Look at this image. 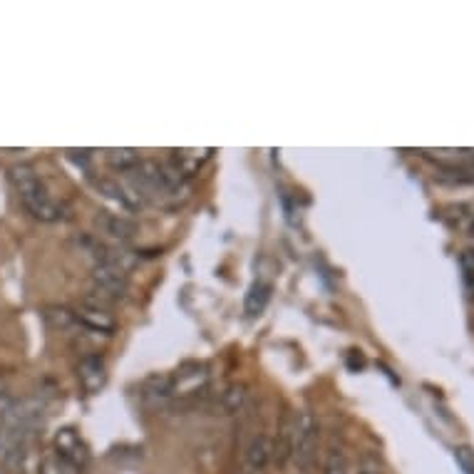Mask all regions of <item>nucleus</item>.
<instances>
[{"label":"nucleus","instance_id":"1","mask_svg":"<svg viewBox=\"0 0 474 474\" xmlns=\"http://www.w3.org/2000/svg\"><path fill=\"white\" fill-rule=\"evenodd\" d=\"M8 182L15 189L20 204L25 206V212L33 219L43 223H55L60 219H65V206L50 194V189H47L45 182L37 174V169L33 164H28V162L13 164L8 169Z\"/></svg>","mask_w":474,"mask_h":474},{"label":"nucleus","instance_id":"2","mask_svg":"<svg viewBox=\"0 0 474 474\" xmlns=\"http://www.w3.org/2000/svg\"><path fill=\"white\" fill-rule=\"evenodd\" d=\"M318 420L311 410L293 412V439H291V462L301 474H311L318 462Z\"/></svg>","mask_w":474,"mask_h":474},{"label":"nucleus","instance_id":"3","mask_svg":"<svg viewBox=\"0 0 474 474\" xmlns=\"http://www.w3.org/2000/svg\"><path fill=\"white\" fill-rule=\"evenodd\" d=\"M93 296L112 306V303H117V301L127 296V291H130V273L122 271L120 266H114V263L100 261V263L93 266Z\"/></svg>","mask_w":474,"mask_h":474},{"label":"nucleus","instance_id":"4","mask_svg":"<svg viewBox=\"0 0 474 474\" xmlns=\"http://www.w3.org/2000/svg\"><path fill=\"white\" fill-rule=\"evenodd\" d=\"M74 316L83 331H90L94 335H112L117 331V318L112 313L110 303H103L94 296H87L74 308Z\"/></svg>","mask_w":474,"mask_h":474},{"label":"nucleus","instance_id":"5","mask_svg":"<svg viewBox=\"0 0 474 474\" xmlns=\"http://www.w3.org/2000/svg\"><path fill=\"white\" fill-rule=\"evenodd\" d=\"M53 447H55V457L63 459L73 472H80L90 465V445L84 442V438L74 428H60L53 438Z\"/></svg>","mask_w":474,"mask_h":474},{"label":"nucleus","instance_id":"6","mask_svg":"<svg viewBox=\"0 0 474 474\" xmlns=\"http://www.w3.org/2000/svg\"><path fill=\"white\" fill-rule=\"evenodd\" d=\"M209 385V370L199 363L182 365L174 375H172V390H174V400H184V398H196L206 392Z\"/></svg>","mask_w":474,"mask_h":474},{"label":"nucleus","instance_id":"7","mask_svg":"<svg viewBox=\"0 0 474 474\" xmlns=\"http://www.w3.org/2000/svg\"><path fill=\"white\" fill-rule=\"evenodd\" d=\"M77 378H80V385L84 388V392L97 395V392L103 390L104 385H107V378H110L107 363H104L103 355L97 353L84 355L83 360L77 363Z\"/></svg>","mask_w":474,"mask_h":474},{"label":"nucleus","instance_id":"8","mask_svg":"<svg viewBox=\"0 0 474 474\" xmlns=\"http://www.w3.org/2000/svg\"><path fill=\"white\" fill-rule=\"evenodd\" d=\"M97 229L104 233V236H110L112 242L114 243H127L132 242L137 233H140V226L132 222V219H127V216L122 214H112V212H100L97 214Z\"/></svg>","mask_w":474,"mask_h":474},{"label":"nucleus","instance_id":"9","mask_svg":"<svg viewBox=\"0 0 474 474\" xmlns=\"http://www.w3.org/2000/svg\"><path fill=\"white\" fill-rule=\"evenodd\" d=\"M97 189L104 196H110L112 202H117L122 209H127V212H140L142 206H144V199L134 192V186L127 179H100Z\"/></svg>","mask_w":474,"mask_h":474},{"label":"nucleus","instance_id":"10","mask_svg":"<svg viewBox=\"0 0 474 474\" xmlns=\"http://www.w3.org/2000/svg\"><path fill=\"white\" fill-rule=\"evenodd\" d=\"M214 157V149H172L169 152V162L184 174L186 179H192L194 174H199V169L204 167L209 159Z\"/></svg>","mask_w":474,"mask_h":474},{"label":"nucleus","instance_id":"11","mask_svg":"<svg viewBox=\"0 0 474 474\" xmlns=\"http://www.w3.org/2000/svg\"><path fill=\"white\" fill-rule=\"evenodd\" d=\"M142 398L152 408H164L174 400V390H172V375H152L142 382Z\"/></svg>","mask_w":474,"mask_h":474},{"label":"nucleus","instance_id":"12","mask_svg":"<svg viewBox=\"0 0 474 474\" xmlns=\"http://www.w3.org/2000/svg\"><path fill=\"white\" fill-rule=\"evenodd\" d=\"M271 462H273V439L263 432L253 435L246 445V465L252 467L253 472H263Z\"/></svg>","mask_w":474,"mask_h":474},{"label":"nucleus","instance_id":"13","mask_svg":"<svg viewBox=\"0 0 474 474\" xmlns=\"http://www.w3.org/2000/svg\"><path fill=\"white\" fill-rule=\"evenodd\" d=\"M246 400H249V390H246V385H243V382H232V385L223 388L222 395L216 398L214 402L216 415H236V412H242Z\"/></svg>","mask_w":474,"mask_h":474},{"label":"nucleus","instance_id":"14","mask_svg":"<svg viewBox=\"0 0 474 474\" xmlns=\"http://www.w3.org/2000/svg\"><path fill=\"white\" fill-rule=\"evenodd\" d=\"M279 435L273 438V462L279 467L291 462V439H293V412H286L279 422Z\"/></svg>","mask_w":474,"mask_h":474},{"label":"nucleus","instance_id":"15","mask_svg":"<svg viewBox=\"0 0 474 474\" xmlns=\"http://www.w3.org/2000/svg\"><path fill=\"white\" fill-rule=\"evenodd\" d=\"M104 162H107L114 172L130 174L132 169L142 162V154L132 147H112L104 149Z\"/></svg>","mask_w":474,"mask_h":474},{"label":"nucleus","instance_id":"16","mask_svg":"<svg viewBox=\"0 0 474 474\" xmlns=\"http://www.w3.org/2000/svg\"><path fill=\"white\" fill-rule=\"evenodd\" d=\"M271 283H266V281H256L252 289H249V293H246V303H243V308H246V313L249 316H259V313H263V308L269 306L271 301Z\"/></svg>","mask_w":474,"mask_h":474},{"label":"nucleus","instance_id":"17","mask_svg":"<svg viewBox=\"0 0 474 474\" xmlns=\"http://www.w3.org/2000/svg\"><path fill=\"white\" fill-rule=\"evenodd\" d=\"M45 321L55 331H77L80 323H77V316H74L73 308L65 306H53L45 311Z\"/></svg>","mask_w":474,"mask_h":474},{"label":"nucleus","instance_id":"18","mask_svg":"<svg viewBox=\"0 0 474 474\" xmlns=\"http://www.w3.org/2000/svg\"><path fill=\"white\" fill-rule=\"evenodd\" d=\"M323 474H348V462H345L343 449H331L326 455V465H323Z\"/></svg>","mask_w":474,"mask_h":474},{"label":"nucleus","instance_id":"19","mask_svg":"<svg viewBox=\"0 0 474 474\" xmlns=\"http://www.w3.org/2000/svg\"><path fill=\"white\" fill-rule=\"evenodd\" d=\"M37 474H73V469H70L63 459H57L55 455H50L40 459Z\"/></svg>","mask_w":474,"mask_h":474},{"label":"nucleus","instance_id":"20","mask_svg":"<svg viewBox=\"0 0 474 474\" xmlns=\"http://www.w3.org/2000/svg\"><path fill=\"white\" fill-rule=\"evenodd\" d=\"M459 266H462V276H465V283L469 293L474 296V249H467L459 256Z\"/></svg>","mask_w":474,"mask_h":474},{"label":"nucleus","instance_id":"21","mask_svg":"<svg viewBox=\"0 0 474 474\" xmlns=\"http://www.w3.org/2000/svg\"><path fill=\"white\" fill-rule=\"evenodd\" d=\"M455 457L459 467L465 469V474H474V452L469 447H457Z\"/></svg>","mask_w":474,"mask_h":474},{"label":"nucleus","instance_id":"22","mask_svg":"<svg viewBox=\"0 0 474 474\" xmlns=\"http://www.w3.org/2000/svg\"><path fill=\"white\" fill-rule=\"evenodd\" d=\"M467 236H469V239H474V214L469 216V222H467Z\"/></svg>","mask_w":474,"mask_h":474},{"label":"nucleus","instance_id":"23","mask_svg":"<svg viewBox=\"0 0 474 474\" xmlns=\"http://www.w3.org/2000/svg\"><path fill=\"white\" fill-rule=\"evenodd\" d=\"M358 474H382V472H378V469H363V472Z\"/></svg>","mask_w":474,"mask_h":474},{"label":"nucleus","instance_id":"24","mask_svg":"<svg viewBox=\"0 0 474 474\" xmlns=\"http://www.w3.org/2000/svg\"><path fill=\"white\" fill-rule=\"evenodd\" d=\"M0 447H3V430H0Z\"/></svg>","mask_w":474,"mask_h":474}]
</instances>
